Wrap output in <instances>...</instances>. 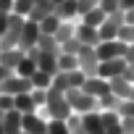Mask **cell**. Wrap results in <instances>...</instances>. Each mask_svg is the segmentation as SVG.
Segmentation results:
<instances>
[{
	"mask_svg": "<svg viewBox=\"0 0 134 134\" xmlns=\"http://www.w3.org/2000/svg\"><path fill=\"white\" fill-rule=\"evenodd\" d=\"M126 58H113V60H100V66H97V76H103V79H108V82H113V79H118V76H124V71H126Z\"/></svg>",
	"mask_w": 134,
	"mask_h": 134,
	"instance_id": "obj_7",
	"label": "cell"
},
{
	"mask_svg": "<svg viewBox=\"0 0 134 134\" xmlns=\"http://www.w3.org/2000/svg\"><path fill=\"white\" fill-rule=\"evenodd\" d=\"M82 90H87L95 100H103L105 95H110V92H113V90H110V82H108V79H103V76H97V74H95V76H87V82H84V87H82Z\"/></svg>",
	"mask_w": 134,
	"mask_h": 134,
	"instance_id": "obj_8",
	"label": "cell"
},
{
	"mask_svg": "<svg viewBox=\"0 0 134 134\" xmlns=\"http://www.w3.org/2000/svg\"><path fill=\"white\" fill-rule=\"evenodd\" d=\"M79 47H82V42L74 37V40H69V42H63L60 45V53H69V55H76L79 53Z\"/></svg>",
	"mask_w": 134,
	"mask_h": 134,
	"instance_id": "obj_26",
	"label": "cell"
},
{
	"mask_svg": "<svg viewBox=\"0 0 134 134\" xmlns=\"http://www.w3.org/2000/svg\"><path fill=\"white\" fill-rule=\"evenodd\" d=\"M126 24H134V8L126 11Z\"/></svg>",
	"mask_w": 134,
	"mask_h": 134,
	"instance_id": "obj_33",
	"label": "cell"
},
{
	"mask_svg": "<svg viewBox=\"0 0 134 134\" xmlns=\"http://www.w3.org/2000/svg\"><path fill=\"white\" fill-rule=\"evenodd\" d=\"M58 26H60V19H58L55 13H50L47 19H42V21H40V29H42V34H50V37H55Z\"/></svg>",
	"mask_w": 134,
	"mask_h": 134,
	"instance_id": "obj_22",
	"label": "cell"
},
{
	"mask_svg": "<svg viewBox=\"0 0 134 134\" xmlns=\"http://www.w3.org/2000/svg\"><path fill=\"white\" fill-rule=\"evenodd\" d=\"M126 42H121V40H103V42H97L95 45V50H97V58L100 60H113V58H124L126 55Z\"/></svg>",
	"mask_w": 134,
	"mask_h": 134,
	"instance_id": "obj_4",
	"label": "cell"
},
{
	"mask_svg": "<svg viewBox=\"0 0 134 134\" xmlns=\"http://www.w3.org/2000/svg\"><path fill=\"white\" fill-rule=\"evenodd\" d=\"M32 90H50L53 87V74H47V71H42V69H37L34 74H32Z\"/></svg>",
	"mask_w": 134,
	"mask_h": 134,
	"instance_id": "obj_18",
	"label": "cell"
},
{
	"mask_svg": "<svg viewBox=\"0 0 134 134\" xmlns=\"http://www.w3.org/2000/svg\"><path fill=\"white\" fill-rule=\"evenodd\" d=\"M40 110H45L47 118H71V116H74L69 100H66V92H60V90H55V87L47 90V103H45V108H40Z\"/></svg>",
	"mask_w": 134,
	"mask_h": 134,
	"instance_id": "obj_1",
	"label": "cell"
},
{
	"mask_svg": "<svg viewBox=\"0 0 134 134\" xmlns=\"http://www.w3.org/2000/svg\"><path fill=\"white\" fill-rule=\"evenodd\" d=\"M76 66H79L87 76H95V74H97L100 58H97L95 45H82V47H79V53H76Z\"/></svg>",
	"mask_w": 134,
	"mask_h": 134,
	"instance_id": "obj_3",
	"label": "cell"
},
{
	"mask_svg": "<svg viewBox=\"0 0 134 134\" xmlns=\"http://www.w3.org/2000/svg\"><path fill=\"white\" fill-rule=\"evenodd\" d=\"M13 108L19 110V113H34V110H40L37 108V103H34V97H32V92H24V95H16L13 97Z\"/></svg>",
	"mask_w": 134,
	"mask_h": 134,
	"instance_id": "obj_15",
	"label": "cell"
},
{
	"mask_svg": "<svg viewBox=\"0 0 134 134\" xmlns=\"http://www.w3.org/2000/svg\"><path fill=\"white\" fill-rule=\"evenodd\" d=\"M105 19H108V13H105V11L100 8V3H97V5H95L92 11H87V13H84L79 21H82V24H90V26H97V29H100V24H103Z\"/></svg>",
	"mask_w": 134,
	"mask_h": 134,
	"instance_id": "obj_17",
	"label": "cell"
},
{
	"mask_svg": "<svg viewBox=\"0 0 134 134\" xmlns=\"http://www.w3.org/2000/svg\"><path fill=\"white\" fill-rule=\"evenodd\" d=\"M100 8L105 13H116V11H121V0H100Z\"/></svg>",
	"mask_w": 134,
	"mask_h": 134,
	"instance_id": "obj_27",
	"label": "cell"
},
{
	"mask_svg": "<svg viewBox=\"0 0 134 134\" xmlns=\"http://www.w3.org/2000/svg\"><path fill=\"white\" fill-rule=\"evenodd\" d=\"M55 16L60 21H79V0H63L55 5Z\"/></svg>",
	"mask_w": 134,
	"mask_h": 134,
	"instance_id": "obj_11",
	"label": "cell"
},
{
	"mask_svg": "<svg viewBox=\"0 0 134 134\" xmlns=\"http://www.w3.org/2000/svg\"><path fill=\"white\" fill-rule=\"evenodd\" d=\"M50 13H55V5H53V0H40V3L32 8V13H29V19L32 21H42V19H47Z\"/></svg>",
	"mask_w": 134,
	"mask_h": 134,
	"instance_id": "obj_16",
	"label": "cell"
},
{
	"mask_svg": "<svg viewBox=\"0 0 134 134\" xmlns=\"http://www.w3.org/2000/svg\"><path fill=\"white\" fill-rule=\"evenodd\" d=\"M21 134H29V131H21Z\"/></svg>",
	"mask_w": 134,
	"mask_h": 134,
	"instance_id": "obj_35",
	"label": "cell"
},
{
	"mask_svg": "<svg viewBox=\"0 0 134 134\" xmlns=\"http://www.w3.org/2000/svg\"><path fill=\"white\" fill-rule=\"evenodd\" d=\"M129 8H134V0H121V11H129Z\"/></svg>",
	"mask_w": 134,
	"mask_h": 134,
	"instance_id": "obj_32",
	"label": "cell"
},
{
	"mask_svg": "<svg viewBox=\"0 0 134 134\" xmlns=\"http://www.w3.org/2000/svg\"><path fill=\"white\" fill-rule=\"evenodd\" d=\"M40 37H42V29H40V24H37V21H32V19H26V21H24V29H21L19 47L29 53V50H34V47H37Z\"/></svg>",
	"mask_w": 134,
	"mask_h": 134,
	"instance_id": "obj_5",
	"label": "cell"
},
{
	"mask_svg": "<svg viewBox=\"0 0 134 134\" xmlns=\"http://www.w3.org/2000/svg\"><path fill=\"white\" fill-rule=\"evenodd\" d=\"M124 58H126V63H131V60H134V42L126 47V55H124Z\"/></svg>",
	"mask_w": 134,
	"mask_h": 134,
	"instance_id": "obj_31",
	"label": "cell"
},
{
	"mask_svg": "<svg viewBox=\"0 0 134 134\" xmlns=\"http://www.w3.org/2000/svg\"><path fill=\"white\" fill-rule=\"evenodd\" d=\"M76 37V21H60V26H58V32H55V40L63 45V42H69V40H74Z\"/></svg>",
	"mask_w": 134,
	"mask_h": 134,
	"instance_id": "obj_19",
	"label": "cell"
},
{
	"mask_svg": "<svg viewBox=\"0 0 134 134\" xmlns=\"http://www.w3.org/2000/svg\"><path fill=\"white\" fill-rule=\"evenodd\" d=\"M11 74H13V71L8 69V66H3V63H0V84H3V82H5V79H8Z\"/></svg>",
	"mask_w": 134,
	"mask_h": 134,
	"instance_id": "obj_30",
	"label": "cell"
},
{
	"mask_svg": "<svg viewBox=\"0 0 134 134\" xmlns=\"http://www.w3.org/2000/svg\"><path fill=\"white\" fill-rule=\"evenodd\" d=\"M60 3H63V0H53V5H60Z\"/></svg>",
	"mask_w": 134,
	"mask_h": 134,
	"instance_id": "obj_34",
	"label": "cell"
},
{
	"mask_svg": "<svg viewBox=\"0 0 134 134\" xmlns=\"http://www.w3.org/2000/svg\"><path fill=\"white\" fill-rule=\"evenodd\" d=\"M24 131L29 134H47V116L45 110H34L24 116Z\"/></svg>",
	"mask_w": 134,
	"mask_h": 134,
	"instance_id": "obj_9",
	"label": "cell"
},
{
	"mask_svg": "<svg viewBox=\"0 0 134 134\" xmlns=\"http://www.w3.org/2000/svg\"><path fill=\"white\" fill-rule=\"evenodd\" d=\"M13 11V0H0V13H11Z\"/></svg>",
	"mask_w": 134,
	"mask_h": 134,
	"instance_id": "obj_29",
	"label": "cell"
},
{
	"mask_svg": "<svg viewBox=\"0 0 134 134\" xmlns=\"http://www.w3.org/2000/svg\"><path fill=\"white\" fill-rule=\"evenodd\" d=\"M24 55H26V50H21V47H0V63L8 66L11 71H16V66Z\"/></svg>",
	"mask_w": 134,
	"mask_h": 134,
	"instance_id": "obj_14",
	"label": "cell"
},
{
	"mask_svg": "<svg viewBox=\"0 0 134 134\" xmlns=\"http://www.w3.org/2000/svg\"><path fill=\"white\" fill-rule=\"evenodd\" d=\"M32 97H34L37 108H45V103H47V90H32Z\"/></svg>",
	"mask_w": 134,
	"mask_h": 134,
	"instance_id": "obj_28",
	"label": "cell"
},
{
	"mask_svg": "<svg viewBox=\"0 0 134 134\" xmlns=\"http://www.w3.org/2000/svg\"><path fill=\"white\" fill-rule=\"evenodd\" d=\"M66 100H69V105H71V110H74L76 116H84V113H90V110H97V100H95L87 90H82V87L66 90Z\"/></svg>",
	"mask_w": 134,
	"mask_h": 134,
	"instance_id": "obj_2",
	"label": "cell"
},
{
	"mask_svg": "<svg viewBox=\"0 0 134 134\" xmlns=\"http://www.w3.org/2000/svg\"><path fill=\"white\" fill-rule=\"evenodd\" d=\"M32 8H34V0H13V11H11V13H19V16L29 19Z\"/></svg>",
	"mask_w": 134,
	"mask_h": 134,
	"instance_id": "obj_23",
	"label": "cell"
},
{
	"mask_svg": "<svg viewBox=\"0 0 134 134\" xmlns=\"http://www.w3.org/2000/svg\"><path fill=\"white\" fill-rule=\"evenodd\" d=\"M118 40L126 42V45H131V42H134V24H124L121 32H118Z\"/></svg>",
	"mask_w": 134,
	"mask_h": 134,
	"instance_id": "obj_25",
	"label": "cell"
},
{
	"mask_svg": "<svg viewBox=\"0 0 134 134\" xmlns=\"http://www.w3.org/2000/svg\"><path fill=\"white\" fill-rule=\"evenodd\" d=\"M76 40L82 45H97L100 42V32H97V26H90V24L76 21Z\"/></svg>",
	"mask_w": 134,
	"mask_h": 134,
	"instance_id": "obj_13",
	"label": "cell"
},
{
	"mask_svg": "<svg viewBox=\"0 0 134 134\" xmlns=\"http://www.w3.org/2000/svg\"><path fill=\"white\" fill-rule=\"evenodd\" d=\"M37 71V60H34V55L32 53H26L21 60H19V66H16V74H21V76H26V79H32V74Z\"/></svg>",
	"mask_w": 134,
	"mask_h": 134,
	"instance_id": "obj_20",
	"label": "cell"
},
{
	"mask_svg": "<svg viewBox=\"0 0 134 134\" xmlns=\"http://www.w3.org/2000/svg\"><path fill=\"white\" fill-rule=\"evenodd\" d=\"M0 92H3V95H24V92H32V82L26 79V76H21V74H11L3 84H0Z\"/></svg>",
	"mask_w": 134,
	"mask_h": 134,
	"instance_id": "obj_6",
	"label": "cell"
},
{
	"mask_svg": "<svg viewBox=\"0 0 134 134\" xmlns=\"http://www.w3.org/2000/svg\"><path fill=\"white\" fill-rule=\"evenodd\" d=\"M47 134H74L69 118H47Z\"/></svg>",
	"mask_w": 134,
	"mask_h": 134,
	"instance_id": "obj_21",
	"label": "cell"
},
{
	"mask_svg": "<svg viewBox=\"0 0 134 134\" xmlns=\"http://www.w3.org/2000/svg\"><path fill=\"white\" fill-rule=\"evenodd\" d=\"M71 69H79V66H76V55L60 53L58 55V71H71Z\"/></svg>",
	"mask_w": 134,
	"mask_h": 134,
	"instance_id": "obj_24",
	"label": "cell"
},
{
	"mask_svg": "<svg viewBox=\"0 0 134 134\" xmlns=\"http://www.w3.org/2000/svg\"><path fill=\"white\" fill-rule=\"evenodd\" d=\"M3 131L5 134H21L24 131V113H19L16 108L5 110L3 113Z\"/></svg>",
	"mask_w": 134,
	"mask_h": 134,
	"instance_id": "obj_10",
	"label": "cell"
},
{
	"mask_svg": "<svg viewBox=\"0 0 134 134\" xmlns=\"http://www.w3.org/2000/svg\"><path fill=\"white\" fill-rule=\"evenodd\" d=\"M82 129L87 134H105V126H103V118H100V110H90L82 116Z\"/></svg>",
	"mask_w": 134,
	"mask_h": 134,
	"instance_id": "obj_12",
	"label": "cell"
}]
</instances>
